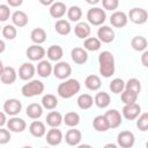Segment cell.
I'll return each mask as SVG.
<instances>
[{
	"instance_id": "1",
	"label": "cell",
	"mask_w": 148,
	"mask_h": 148,
	"mask_svg": "<svg viewBox=\"0 0 148 148\" xmlns=\"http://www.w3.org/2000/svg\"><path fill=\"white\" fill-rule=\"evenodd\" d=\"M99 74L103 77H111L116 72L114 57L110 51H102L98 56Z\"/></svg>"
},
{
	"instance_id": "2",
	"label": "cell",
	"mask_w": 148,
	"mask_h": 148,
	"mask_svg": "<svg viewBox=\"0 0 148 148\" xmlns=\"http://www.w3.org/2000/svg\"><path fill=\"white\" fill-rule=\"evenodd\" d=\"M80 89H81V83L76 79H67L58 86L57 92L61 98L68 99L72 98L74 95H76L80 91Z\"/></svg>"
},
{
	"instance_id": "3",
	"label": "cell",
	"mask_w": 148,
	"mask_h": 148,
	"mask_svg": "<svg viewBox=\"0 0 148 148\" xmlns=\"http://www.w3.org/2000/svg\"><path fill=\"white\" fill-rule=\"evenodd\" d=\"M45 86L42 81L39 80H30L28 81V83H25L22 88H21V92L24 97H35L38 95H42L44 92Z\"/></svg>"
},
{
	"instance_id": "4",
	"label": "cell",
	"mask_w": 148,
	"mask_h": 148,
	"mask_svg": "<svg viewBox=\"0 0 148 148\" xmlns=\"http://www.w3.org/2000/svg\"><path fill=\"white\" fill-rule=\"evenodd\" d=\"M87 20H88L89 24L101 27L106 20L105 9H102L101 7H91L87 12Z\"/></svg>"
},
{
	"instance_id": "5",
	"label": "cell",
	"mask_w": 148,
	"mask_h": 148,
	"mask_svg": "<svg viewBox=\"0 0 148 148\" xmlns=\"http://www.w3.org/2000/svg\"><path fill=\"white\" fill-rule=\"evenodd\" d=\"M72 74V66L66 61H58L53 67V75L59 80H66Z\"/></svg>"
},
{
	"instance_id": "6",
	"label": "cell",
	"mask_w": 148,
	"mask_h": 148,
	"mask_svg": "<svg viewBox=\"0 0 148 148\" xmlns=\"http://www.w3.org/2000/svg\"><path fill=\"white\" fill-rule=\"evenodd\" d=\"M128 18L135 24H143L148 21V12L141 7H134L128 12Z\"/></svg>"
},
{
	"instance_id": "7",
	"label": "cell",
	"mask_w": 148,
	"mask_h": 148,
	"mask_svg": "<svg viewBox=\"0 0 148 148\" xmlns=\"http://www.w3.org/2000/svg\"><path fill=\"white\" fill-rule=\"evenodd\" d=\"M25 54L31 61H40L45 57L46 51L43 46H40V44H32L27 49Z\"/></svg>"
},
{
	"instance_id": "8",
	"label": "cell",
	"mask_w": 148,
	"mask_h": 148,
	"mask_svg": "<svg viewBox=\"0 0 148 148\" xmlns=\"http://www.w3.org/2000/svg\"><path fill=\"white\" fill-rule=\"evenodd\" d=\"M123 117L127 120H134L136 119L141 113V106L135 102L132 104H125L123 110Z\"/></svg>"
},
{
	"instance_id": "9",
	"label": "cell",
	"mask_w": 148,
	"mask_h": 148,
	"mask_svg": "<svg viewBox=\"0 0 148 148\" xmlns=\"http://www.w3.org/2000/svg\"><path fill=\"white\" fill-rule=\"evenodd\" d=\"M117 142L121 148H131L134 146L135 136L131 131H123L117 135Z\"/></svg>"
},
{
	"instance_id": "10",
	"label": "cell",
	"mask_w": 148,
	"mask_h": 148,
	"mask_svg": "<svg viewBox=\"0 0 148 148\" xmlns=\"http://www.w3.org/2000/svg\"><path fill=\"white\" fill-rule=\"evenodd\" d=\"M128 22V15L121 10H114L110 16V23L114 28H124Z\"/></svg>"
},
{
	"instance_id": "11",
	"label": "cell",
	"mask_w": 148,
	"mask_h": 148,
	"mask_svg": "<svg viewBox=\"0 0 148 148\" xmlns=\"http://www.w3.org/2000/svg\"><path fill=\"white\" fill-rule=\"evenodd\" d=\"M97 37L98 39L102 42V43H111L114 40V37H116V34H114V30L109 27V25H101L97 30Z\"/></svg>"
},
{
	"instance_id": "12",
	"label": "cell",
	"mask_w": 148,
	"mask_h": 148,
	"mask_svg": "<svg viewBox=\"0 0 148 148\" xmlns=\"http://www.w3.org/2000/svg\"><path fill=\"white\" fill-rule=\"evenodd\" d=\"M21 110H22V103L16 98H9L3 103V111L12 117L18 114Z\"/></svg>"
},
{
	"instance_id": "13",
	"label": "cell",
	"mask_w": 148,
	"mask_h": 148,
	"mask_svg": "<svg viewBox=\"0 0 148 148\" xmlns=\"http://www.w3.org/2000/svg\"><path fill=\"white\" fill-rule=\"evenodd\" d=\"M36 71L37 69L34 66V64H31V62H23L20 66V68H18V76L23 81H30L34 77Z\"/></svg>"
},
{
	"instance_id": "14",
	"label": "cell",
	"mask_w": 148,
	"mask_h": 148,
	"mask_svg": "<svg viewBox=\"0 0 148 148\" xmlns=\"http://www.w3.org/2000/svg\"><path fill=\"white\" fill-rule=\"evenodd\" d=\"M105 117L110 124V128H117L123 123V114L116 109H110L105 112Z\"/></svg>"
},
{
	"instance_id": "15",
	"label": "cell",
	"mask_w": 148,
	"mask_h": 148,
	"mask_svg": "<svg viewBox=\"0 0 148 148\" xmlns=\"http://www.w3.org/2000/svg\"><path fill=\"white\" fill-rule=\"evenodd\" d=\"M7 127L10 132L14 133H21L27 128V123L22 118H18L16 116H13L8 121H7Z\"/></svg>"
},
{
	"instance_id": "16",
	"label": "cell",
	"mask_w": 148,
	"mask_h": 148,
	"mask_svg": "<svg viewBox=\"0 0 148 148\" xmlns=\"http://www.w3.org/2000/svg\"><path fill=\"white\" fill-rule=\"evenodd\" d=\"M71 58L72 60L77 65H83L88 60V52L84 47H74L71 51Z\"/></svg>"
},
{
	"instance_id": "17",
	"label": "cell",
	"mask_w": 148,
	"mask_h": 148,
	"mask_svg": "<svg viewBox=\"0 0 148 148\" xmlns=\"http://www.w3.org/2000/svg\"><path fill=\"white\" fill-rule=\"evenodd\" d=\"M82 140V133L81 131L76 128H71L65 134V141L68 146H79V143Z\"/></svg>"
},
{
	"instance_id": "18",
	"label": "cell",
	"mask_w": 148,
	"mask_h": 148,
	"mask_svg": "<svg viewBox=\"0 0 148 148\" xmlns=\"http://www.w3.org/2000/svg\"><path fill=\"white\" fill-rule=\"evenodd\" d=\"M29 132L34 138H43L46 133V127L45 124L40 120L35 119L30 125H29Z\"/></svg>"
},
{
	"instance_id": "19",
	"label": "cell",
	"mask_w": 148,
	"mask_h": 148,
	"mask_svg": "<svg viewBox=\"0 0 148 148\" xmlns=\"http://www.w3.org/2000/svg\"><path fill=\"white\" fill-rule=\"evenodd\" d=\"M62 141V132L58 127H51L46 133V142L50 146H58Z\"/></svg>"
},
{
	"instance_id": "20",
	"label": "cell",
	"mask_w": 148,
	"mask_h": 148,
	"mask_svg": "<svg viewBox=\"0 0 148 148\" xmlns=\"http://www.w3.org/2000/svg\"><path fill=\"white\" fill-rule=\"evenodd\" d=\"M49 13H50V16L53 17V18H61L66 13H67V7L64 2H60V1H57V2H53L51 6H50V9H49Z\"/></svg>"
},
{
	"instance_id": "21",
	"label": "cell",
	"mask_w": 148,
	"mask_h": 148,
	"mask_svg": "<svg viewBox=\"0 0 148 148\" xmlns=\"http://www.w3.org/2000/svg\"><path fill=\"white\" fill-rule=\"evenodd\" d=\"M16 77H17V74H16V71L10 67V66H7L3 68V71L0 73V80L3 84H12L16 81Z\"/></svg>"
},
{
	"instance_id": "22",
	"label": "cell",
	"mask_w": 148,
	"mask_h": 148,
	"mask_svg": "<svg viewBox=\"0 0 148 148\" xmlns=\"http://www.w3.org/2000/svg\"><path fill=\"white\" fill-rule=\"evenodd\" d=\"M74 32H75L77 38H81V39L88 38L90 36V32H91V28H90L89 22H77L76 25L74 27Z\"/></svg>"
},
{
	"instance_id": "23",
	"label": "cell",
	"mask_w": 148,
	"mask_h": 148,
	"mask_svg": "<svg viewBox=\"0 0 148 148\" xmlns=\"http://www.w3.org/2000/svg\"><path fill=\"white\" fill-rule=\"evenodd\" d=\"M43 110H44V106L42 104H38V103H31L27 106L25 109V114L30 118V119H39L42 116H43Z\"/></svg>"
},
{
	"instance_id": "24",
	"label": "cell",
	"mask_w": 148,
	"mask_h": 148,
	"mask_svg": "<svg viewBox=\"0 0 148 148\" xmlns=\"http://www.w3.org/2000/svg\"><path fill=\"white\" fill-rule=\"evenodd\" d=\"M37 74L40 76V77H49L52 73H53V67L51 65V62L49 60H40L38 64H37Z\"/></svg>"
},
{
	"instance_id": "25",
	"label": "cell",
	"mask_w": 148,
	"mask_h": 148,
	"mask_svg": "<svg viewBox=\"0 0 148 148\" xmlns=\"http://www.w3.org/2000/svg\"><path fill=\"white\" fill-rule=\"evenodd\" d=\"M12 22L15 27L17 28H23L28 24L29 22V18H28V15L23 12V10H16L12 14Z\"/></svg>"
},
{
	"instance_id": "26",
	"label": "cell",
	"mask_w": 148,
	"mask_h": 148,
	"mask_svg": "<svg viewBox=\"0 0 148 148\" xmlns=\"http://www.w3.org/2000/svg\"><path fill=\"white\" fill-rule=\"evenodd\" d=\"M92 127L97 132H106L110 128V124L105 117V114H98L92 120Z\"/></svg>"
},
{
	"instance_id": "27",
	"label": "cell",
	"mask_w": 148,
	"mask_h": 148,
	"mask_svg": "<svg viewBox=\"0 0 148 148\" xmlns=\"http://www.w3.org/2000/svg\"><path fill=\"white\" fill-rule=\"evenodd\" d=\"M84 86L87 87V89L91 90V91H97L99 90L101 86H102V81H101V77L98 75H95V74H90L86 77L84 80Z\"/></svg>"
},
{
	"instance_id": "28",
	"label": "cell",
	"mask_w": 148,
	"mask_h": 148,
	"mask_svg": "<svg viewBox=\"0 0 148 148\" xmlns=\"http://www.w3.org/2000/svg\"><path fill=\"white\" fill-rule=\"evenodd\" d=\"M94 101H95L96 106H98L99 109H106L111 103V97H110V95L108 92L99 91V92H97L95 95Z\"/></svg>"
},
{
	"instance_id": "29",
	"label": "cell",
	"mask_w": 148,
	"mask_h": 148,
	"mask_svg": "<svg viewBox=\"0 0 148 148\" xmlns=\"http://www.w3.org/2000/svg\"><path fill=\"white\" fill-rule=\"evenodd\" d=\"M64 121V117L58 111H51L46 116V124L50 127H59Z\"/></svg>"
},
{
	"instance_id": "30",
	"label": "cell",
	"mask_w": 148,
	"mask_h": 148,
	"mask_svg": "<svg viewBox=\"0 0 148 148\" xmlns=\"http://www.w3.org/2000/svg\"><path fill=\"white\" fill-rule=\"evenodd\" d=\"M54 29H56V31H57L59 35H61V36H67V35H69L71 31H72V27H71L69 21H67V20H65V18H59V20L56 22V24H54Z\"/></svg>"
},
{
	"instance_id": "31",
	"label": "cell",
	"mask_w": 148,
	"mask_h": 148,
	"mask_svg": "<svg viewBox=\"0 0 148 148\" xmlns=\"http://www.w3.org/2000/svg\"><path fill=\"white\" fill-rule=\"evenodd\" d=\"M46 56L50 61H59L64 56V50L60 45H51L46 51Z\"/></svg>"
},
{
	"instance_id": "32",
	"label": "cell",
	"mask_w": 148,
	"mask_h": 148,
	"mask_svg": "<svg viewBox=\"0 0 148 148\" xmlns=\"http://www.w3.org/2000/svg\"><path fill=\"white\" fill-rule=\"evenodd\" d=\"M131 46H132L133 50H135L138 52H141V51H145L147 49L148 40L143 36H134L131 40Z\"/></svg>"
},
{
	"instance_id": "33",
	"label": "cell",
	"mask_w": 148,
	"mask_h": 148,
	"mask_svg": "<svg viewBox=\"0 0 148 148\" xmlns=\"http://www.w3.org/2000/svg\"><path fill=\"white\" fill-rule=\"evenodd\" d=\"M76 102H77V106L81 110H88L92 106V104H95V101H94L92 96L89 95V94H81L77 97Z\"/></svg>"
},
{
	"instance_id": "34",
	"label": "cell",
	"mask_w": 148,
	"mask_h": 148,
	"mask_svg": "<svg viewBox=\"0 0 148 148\" xmlns=\"http://www.w3.org/2000/svg\"><path fill=\"white\" fill-rule=\"evenodd\" d=\"M30 39L34 44H43L46 40V32L43 28H35L30 32Z\"/></svg>"
},
{
	"instance_id": "35",
	"label": "cell",
	"mask_w": 148,
	"mask_h": 148,
	"mask_svg": "<svg viewBox=\"0 0 148 148\" xmlns=\"http://www.w3.org/2000/svg\"><path fill=\"white\" fill-rule=\"evenodd\" d=\"M101 45H102V42L98 39V37H88L83 42V47L87 51H91V52L98 51L101 49Z\"/></svg>"
},
{
	"instance_id": "36",
	"label": "cell",
	"mask_w": 148,
	"mask_h": 148,
	"mask_svg": "<svg viewBox=\"0 0 148 148\" xmlns=\"http://www.w3.org/2000/svg\"><path fill=\"white\" fill-rule=\"evenodd\" d=\"M42 105L46 110H53L58 106V98L52 94H46L42 97Z\"/></svg>"
},
{
	"instance_id": "37",
	"label": "cell",
	"mask_w": 148,
	"mask_h": 148,
	"mask_svg": "<svg viewBox=\"0 0 148 148\" xmlns=\"http://www.w3.org/2000/svg\"><path fill=\"white\" fill-rule=\"evenodd\" d=\"M64 123L68 127H75L80 124V114L77 112H74V111L67 112L64 116Z\"/></svg>"
},
{
	"instance_id": "38",
	"label": "cell",
	"mask_w": 148,
	"mask_h": 148,
	"mask_svg": "<svg viewBox=\"0 0 148 148\" xmlns=\"http://www.w3.org/2000/svg\"><path fill=\"white\" fill-rule=\"evenodd\" d=\"M125 84H126V82H124L123 79L116 77V79H113V80L110 82L109 88H110L111 92L118 95V94H121V92L125 90Z\"/></svg>"
},
{
	"instance_id": "39",
	"label": "cell",
	"mask_w": 148,
	"mask_h": 148,
	"mask_svg": "<svg viewBox=\"0 0 148 148\" xmlns=\"http://www.w3.org/2000/svg\"><path fill=\"white\" fill-rule=\"evenodd\" d=\"M67 17L72 22H79L82 17V9L79 6H71L67 9Z\"/></svg>"
},
{
	"instance_id": "40",
	"label": "cell",
	"mask_w": 148,
	"mask_h": 148,
	"mask_svg": "<svg viewBox=\"0 0 148 148\" xmlns=\"http://www.w3.org/2000/svg\"><path fill=\"white\" fill-rule=\"evenodd\" d=\"M139 97V94L138 92H134L132 90H128V89H125L121 94H120V98H121V102L124 104H132V103H135L136 99Z\"/></svg>"
},
{
	"instance_id": "41",
	"label": "cell",
	"mask_w": 148,
	"mask_h": 148,
	"mask_svg": "<svg viewBox=\"0 0 148 148\" xmlns=\"http://www.w3.org/2000/svg\"><path fill=\"white\" fill-rule=\"evenodd\" d=\"M17 27H15L14 24H6L3 28H2V37L8 39V40H13L15 39L16 35H17V30H16Z\"/></svg>"
},
{
	"instance_id": "42",
	"label": "cell",
	"mask_w": 148,
	"mask_h": 148,
	"mask_svg": "<svg viewBox=\"0 0 148 148\" xmlns=\"http://www.w3.org/2000/svg\"><path fill=\"white\" fill-rule=\"evenodd\" d=\"M136 127L141 132L148 131V112L140 113V116L136 118Z\"/></svg>"
},
{
	"instance_id": "43",
	"label": "cell",
	"mask_w": 148,
	"mask_h": 148,
	"mask_svg": "<svg viewBox=\"0 0 148 148\" xmlns=\"http://www.w3.org/2000/svg\"><path fill=\"white\" fill-rule=\"evenodd\" d=\"M125 89H128V90H132V91L139 94L140 90H141V82H140L138 79L132 77V79H130V80L126 82V84H125Z\"/></svg>"
},
{
	"instance_id": "44",
	"label": "cell",
	"mask_w": 148,
	"mask_h": 148,
	"mask_svg": "<svg viewBox=\"0 0 148 148\" xmlns=\"http://www.w3.org/2000/svg\"><path fill=\"white\" fill-rule=\"evenodd\" d=\"M10 16V9H9V5H5L1 3L0 5V21L1 22H6Z\"/></svg>"
},
{
	"instance_id": "45",
	"label": "cell",
	"mask_w": 148,
	"mask_h": 148,
	"mask_svg": "<svg viewBox=\"0 0 148 148\" xmlns=\"http://www.w3.org/2000/svg\"><path fill=\"white\" fill-rule=\"evenodd\" d=\"M102 5H103V8L106 9V10H116L119 6V0H102Z\"/></svg>"
},
{
	"instance_id": "46",
	"label": "cell",
	"mask_w": 148,
	"mask_h": 148,
	"mask_svg": "<svg viewBox=\"0 0 148 148\" xmlns=\"http://www.w3.org/2000/svg\"><path fill=\"white\" fill-rule=\"evenodd\" d=\"M10 141V131L1 127L0 128V145H6Z\"/></svg>"
},
{
	"instance_id": "47",
	"label": "cell",
	"mask_w": 148,
	"mask_h": 148,
	"mask_svg": "<svg viewBox=\"0 0 148 148\" xmlns=\"http://www.w3.org/2000/svg\"><path fill=\"white\" fill-rule=\"evenodd\" d=\"M141 64L148 68V50H145L141 54Z\"/></svg>"
},
{
	"instance_id": "48",
	"label": "cell",
	"mask_w": 148,
	"mask_h": 148,
	"mask_svg": "<svg viewBox=\"0 0 148 148\" xmlns=\"http://www.w3.org/2000/svg\"><path fill=\"white\" fill-rule=\"evenodd\" d=\"M7 3L10 7H18L23 3V0H7Z\"/></svg>"
},
{
	"instance_id": "49",
	"label": "cell",
	"mask_w": 148,
	"mask_h": 148,
	"mask_svg": "<svg viewBox=\"0 0 148 148\" xmlns=\"http://www.w3.org/2000/svg\"><path fill=\"white\" fill-rule=\"evenodd\" d=\"M6 112L5 111H2L1 113H0V126L1 127H3L6 124H7V118H6Z\"/></svg>"
},
{
	"instance_id": "50",
	"label": "cell",
	"mask_w": 148,
	"mask_h": 148,
	"mask_svg": "<svg viewBox=\"0 0 148 148\" xmlns=\"http://www.w3.org/2000/svg\"><path fill=\"white\" fill-rule=\"evenodd\" d=\"M39 2L43 6H51L54 2V0H39Z\"/></svg>"
},
{
	"instance_id": "51",
	"label": "cell",
	"mask_w": 148,
	"mask_h": 148,
	"mask_svg": "<svg viewBox=\"0 0 148 148\" xmlns=\"http://www.w3.org/2000/svg\"><path fill=\"white\" fill-rule=\"evenodd\" d=\"M99 1H101V0H86V2H87V3H89V5H91V6L97 5Z\"/></svg>"
},
{
	"instance_id": "52",
	"label": "cell",
	"mask_w": 148,
	"mask_h": 148,
	"mask_svg": "<svg viewBox=\"0 0 148 148\" xmlns=\"http://www.w3.org/2000/svg\"><path fill=\"white\" fill-rule=\"evenodd\" d=\"M0 45H1V49H0V53H2V52L5 51V47H6V45H5V40H3V39L0 42Z\"/></svg>"
},
{
	"instance_id": "53",
	"label": "cell",
	"mask_w": 148,
	"mask_h": 148,
	"mask_svg": "<svg viewBox=\"0 0 148 148\" xmlns=\"http://www.w3.org/2000/svg\"><path fill=\"white\" fill-rule=\"evenodd\" d=\"M104 147H105V148H108V147H112V148H116V147H117V145H113V143H108V145H105Z\"/></svg>"
},
{
	"instance_id": "54",
	"label": "cell",
	"mask_w": 148,
	"mask_h": 148,
	"mask_svg": "<svg viewBox=\"0 0 148 148\" xmlns=\"http://www.w3.org/2000/svg\"><path fill=\"white\" fill-rule=\"evenodd\" d=\"M146 147H147V148H148V141H147V142H146Z\"/></svg>"
}]
</instances>
